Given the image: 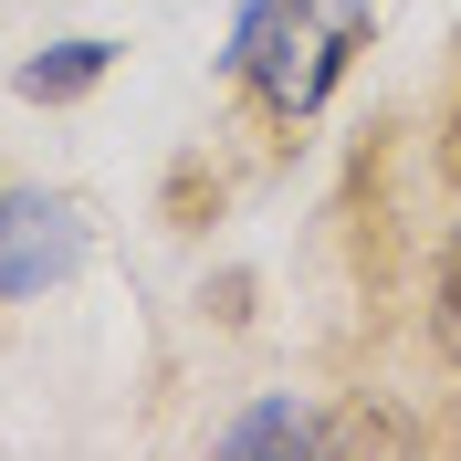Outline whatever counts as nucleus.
<instances>
[{
	"mask_svg": "<svg viewBox=\"0 0 461 461\" xmlns=\"http://www.w3.org/2000/svg\"><path fill=\"white\" fill-rule=\"evenodd\" d=\"M367 42V0H241L230 22V74H252L273 115H315V95Z\"/></svg>",
	"mask_w": 461,
	"mask_h": 461,
	"instance_id": "f257e3e1",
	"label": "nucleus"
},
{
	"mask_svg": "<svg viewBox=\"0 0 461 461\" xmlns=\"http://www.w3.org/2000/svg\"><path fill=\"white\" fill-rule=\"evenodd\" d=\"M85 273V200L74 189H11L0 200V304H32Z\"/></svg>",
	"mask_w": 461,
	"mask_h": 461,
	"instance_id": "f03ea898",
	"label": "nucleus"
},
{
	"mask_svg": "<svg viewBox=\"0 0 461 461\" xmlns=\"http://www.w3.org/2000/svg\"><path fill=\"white\" fill-rule=\"evenodd\" d=\"M105 63H115V42H53V53H32L11 85H22L32 105H74V95L105 85Z\"/></svg>",
	"mask_w": 461,
	"mask_h": 461,
	"instance_id": "7ed1b4c3",
	"label": "nucleus"
},
{
	"mask_svg": "<svg viewBox=\"0 0 461 461\" xmlns=\"http://www.w3.org/2000/svg\"><path fill=\"white\" fill-rule=\"evenodd\" d=\"M315 440H325V430H315L294 399H262L252 420H230V430H221V451H315Z\"/></svg>",
	"mask_w": 461,
	"mask_h": 461,
	"instance_id": "20e7f679",
	"label": "nucleus"
},
{
	"mask_svg": "<svg viewBox=\"0 0 461 461\" xmlns=\"http://www.w3.org/2000/svg\"><path fill=\"white\" fill-rule=\"evenodd\" d=\"M430 346L461 367V230L430 252Z\"/></svg>",
	"mask_w": 461,
	"mask_h": 461,
	"instance_id": "39448f33",
	"label": "nucleus"
},
{
	"mask_svg": "<svg viewBox=\"0 0 461 461\" xmlns=\"http://www.w3.org/2000/svg\"><path fill=\"white\" fill-rule=\"evenodd\" d=\"M440 168H451V189H461V95H451V115H440Z\"/></svg>",
	"mask_w": 461,
	"mask_h": 461,
	"instance_id": "423d86ee",
	"label": "nucleus"
}]
</instances>
